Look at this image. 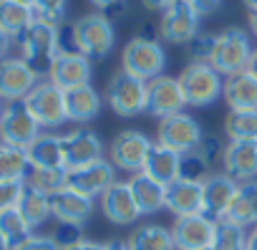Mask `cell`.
<instances>
[{
    "mask_svg": "<svg viewBox=\"0 0 257 250\" xmlns=\"http://www.w3.org/2000/svg\"><path fill=\"white\" fill-rule=\"evenodd\" d=\"M58 28L43 21H33V26L18 38L21 46V58L38 73L48 76L56 56H58Z\"/></svg>",
    "mask_w": 257,
    "mask_h": 250,
    "instance_id": "cell-1",
    "label": "cell"
},
{
    "mask_svg": "<svg viewBox=\"0 0 257 250\" xmlns=\"http://www.w3.org/2000/svg\"><path fill=\"white\" fill-rule=\"evenodd\" d=\"M179 86L184 91L187 106H209L222 96V73L209 61H192L179 73Z\"/></svg>",
    "mask_w": 257,
    "mask_h": 250,
    "instance_id": "cell-2",
    "label": "cell"
},
{
    "mask_svg": "<svg viewBox=\"0 0 257 250\" xmlns=\"http://www.w3.org/2000/svg\"><path fill=\"white\" fill-rule=\"evenodd\" d=\"M76 48L86 58H106L116 46V31L103 13H88L71 23Z\"/></svg>",
    "mask_w": 257,
    "mask_h": 250,
    "instance_id": "cell-3",
    "label": "cell"
},
{
    "mask_svg": "<svg viewBox=\"0 0 257 250\" xmlns=\"http://www.w3.org/2000/svg\"><path fill=\"white\" fill-rule=\"evenodd\" d=\"M106 101L118 116H139L147 111L149 81H142L126 71H116L106 86Z\"/></svg>",
    "mask_w": 257,
    "mask_h": 250,
    "instance_id": "cell-4",
    "label": "cell"
},
{
    "mask_svg": "<svg viewBox=\"0 0 257 250\" xmlns=\"http://www.w3.org/2000/svg\"><path fill=\"white\" fill-rule=\"evenodd\" d=\"M252 51L254 48L249 43V36L242 28H227L219 36H214V48H212L209 63L222 76H232V73L247 71Z\"/></svg>",
    "mask_w": 257,
    "mask_h": 250,
    "instance_id": "cell-5",
    "label": "cell"
},
{
    "mask_svg": "<svg viewBox=\"0 0 257 250\" xmlns=\"http://www.w3.org/2000/svg\"><path fill=\"white\" fill-rule=\"evenodd\" d=\"M38 137H41V124L31 114L26 99L6 104L3 114H0V144L26 152Z\"/></svg>",
    "mask_w": 257,
    "mask_h": 250,
    "instance_id": "cell-6",
    "label": "cell"
},
{
    "mask_svg": "<svg viewBox=\"0 0 257 250\" xmlns=\"http://www.w3.org/2000/svg\"><path fill=\"white\" fill-rule=\"evenodd\" d=\"M164 63H167L164 48L154 38L137 36V38L128 41L123 46V51H121V71L132 73V76H137L142 81H152V78L162 76Z\"/></svg>",
    "mask_w": 257,
    "mask_h": 250,
    "instance_id": "cell-7",
    "label": "cell"
},
{
    "mask_svg": "<svg viewBox=\"0 0 257 250\" xmlns=\"http://www.w3.org/2000/svg\"><path fill=\"white\" fill-rule=\"evenodd\" d=\"M154 142L137 132V129H123L113 137L111 147H108V162L121 170V172H128V175H137V172H144V164L149 159V152H152Z\"/></svg>",
    "mask_w": 257,
    "mask_h": 250,
    "instance_id": "cell-8",
    "label": "cell"
},
{
    "mask_svg": "<svg viewBox=\"0 0 257 250\" xmlns=\"http://www.w3.org/2000/svg\"><path fill=\"white\" fill-rule=\"evenodd\" d=\"M204 134H202V127L199 121L189 114H174V116H167V119H159V129H157V142L162 147H169L179 154H189V152H197L199 144H202Z\"/></svg>",
    "mask_w": 257,
    "mask_h": 250,
    "instance_id": "cell-9",
    "label": "cell"
},
{
    "mask_svg": "<svg viewBox=\"0 0 257 250\" xmlns=\"http://www.w3.org/2000/svg\"><path fill=\"white\" fill-rule=\"evenodd\" d=\"M26 104L31 109V114L36 116V121L41 124L43 129H56L61 127L63 121H68L66 114V91L58 89L56 84L38 81V86L26 96Z\"/></svg>",
    "mask_w": 257,
    "mask_h": 250,
    "instance_id": "cell-10",
    "label": "cell"
},
{
    "mask_svg": "<svg viewBox=\"0 0 257 250\" xmlns=\"http://www.w3.org/2000/svg\"><path fill=\"white\" fill-rule=\"evenodd\" d=\"M199 13L187 3V0H177V3L162 13V21H159V36L167 41V43H192L197 36H199Z\"/></svg>",
    "mask_w": 257,
    "mask_h": 250,
    "instance_id": "cell-11",
    "label": "cell"
},
{
    "mask_svg": "<svg viewBox=\"0 0 257 250\" xmlns=\"http://www.w3.org/2000/svg\"><path fill=\"white\" fill-rule=\"evenodd\" d=\"M41 76L18 56H8L0 61V99L3 101H21L26 99L36 86Z\"/></svg>",
    "mask_w": 257,
    "mask_h": 250,
    "instance_id": "cell-12",
    "label": "cell"
},
{
    "mask_svg": "<svg viewBox=\"0 0 257 250\" xmlns=\"http://www.w3.org/2000/svg\"><path fill=\"white\" fill-rule=\"evenodd\" d=\"M217 222L207 215L177 217L172 225V237L177 250H209L214 242Z\"/></svg>",
    "mask_w": 257,
    "mask_h": 250,
    "instance_id": "cell-13",
    "label": "cell"
},
{
    "mask_svg": "<svg viewBox=\"0 0 257 250\" xmlns=\"http://www.w3.org/2000/svg\"><path fill=\"white\" fill-rule=\"evenodd\" d=\"M187 106L184 91L179 86V78L174 76H157L149 81V101H147V111L157 119H167L174 114H182Z\"/></svg>",
    "mask_w": 257,
    "mask_h": 250,
    "instance_id": "cell-14",
    "label": "cell"
},
{
    "mask_svg": "<svg viewBox=\"0 0 257 250\" xmlns=\"http://www.w3.org/2000/svg\"><path fill=\"white\" fill-rule=\"evenodd\" d=\"M103 159V142L91 129H78L63 137V164L66 170L88 167Z\"/></svg>",
    "mask_w": 257,
    "mask_h": 250,
    "instance_id": "cell-15",
    "label": "cell"
},
{
    "mask_svg": "<svg viewBox=\"0 0 257 250\" xmlns=\"http://www.w3.org/2000/svg\"><path fill=\"white\" fill-rule=\"evenodd\" d=\"M237 187L239 185L232 177H227L224 172L222 175H209L202 182V215L212 217L214 222L224 220L232 202H234Z\"/></svg>",
    "mask_w": 257,
    "mask_h": 250,
    "instance_id": "cell-16",
    "label": "cell"
},
{
    "mask_svg": "<svg viewBox=\"0 0 257 250\" xmlns=\"http://www.w3.org/2000/svg\"><path fill=\"white\" fill-rule=\"evenodd\" d=\"M222 170L237 185L257 177V139H232L224 147Z\"/></svg>",
    "mask_w": 257,
    "mask_h": 250,
    "instance_id": "cell-17",
    "label": "cell"
},
{
    "mask_svg": "<svg viewBox=\"0 0 257 250\" xmlns=\"http://www.w3.org/2000/svg\"><path fill=\"white\" fill-rule=\"evenodd\" d=\"M116 182V167L108 159L93 162L88 167H78V170H68V190L81 192L86 197H101L111 185Z\"/></svg>",
    "mask_w": 257,
    "mask_h": 250,
    "instance_id": "cell-18",
    "label": "cell"
},
{
    "mask_svg": "<svg viewBox=\"0 0 257 250\" xmlns=\"http://www.w3.org/2000/svg\"><path fill=\"white\" fill-rule=\"evenodd\" d=\"M101 212L108 217V222L113 225H132L142 217V210L134 200V192L128 187V182H113L101 197Z\"/></svg>",
    "mask_w": 257,
    "mask_h": 250,
    "instance_id": "cell-19",
    "label": "cell"
},
{
    "mask_svg": "<svg viewBox=\"0 0 257 250\" xmlns=\"http://www.w3.org/2000/svg\"><path fill=\"white\" fill-rule=\"evenodd\" d=\"M48 81L63 91L91 84V58L83 53H58L48 71Z\"/></svg>",
    "mask_w": 257,
    "mask_h": 250,
    "instance_id": "cell-20",
    "label": "cell"
},
{
    "mask_svg": "<svg viewBox=\"0 0 257 250\" xmlns=\"http://www.w3.org/2000/svg\"><path fill=\"white\" fill-rule=\"evenodd\" d=\"M164 207L174 217L202 215V182L174 180L172 185H167V205Z\"/></svg>",
    "mask_w": 257,
    "mask_h": 250,
    "instance_id": "cell-21",
    "label": "cell"
},
{
    "mask_svg": "<svg viewBox=\"0 0 257 250\" xmlns=\"http://www.w3.org/2000/svg\"><path fill=\"white\" fill-rule=\"evenodd\" d=\"M51 212L58 222H73V225H83L91 215H93V200L73 192V190H61L58 195L51 197Z\"/></svg>",
    "mask_w": 257,
    "mask_h": 250,
    "instance_id": "cell-22",
    "label": "cell"
},
{
    "mask_svg": "<svg viewBox=\"0 0 257 250\" xmlns=\"http://www.w3.org/2000/svg\"><path fill=\"white\" fill-rule=\"evenodd\" d=\"M222 96L229 111H254L257 109V78L249 71H239L224 78Z\"/></svg>",
    "mask_w": 257,
    "mask_h": 250,
    "instance_id": "cell-23",
    "label": "cell"
},
{
    "mask_svg": "<svg viewBox=\"0 0 257 250\" xmlns=\"http://www.w3.org/2000/svg\"><path fill=\"white\" fill-rule=\"evenodd\" d=\"M98 111H101V96H98V91L91 84L66 91V114H68V121L88 124V121H93L98 116Z\"/></svg>",
    "mask_w": 257,
    "mask_h": 250,
    "instance_id": "cell-24",
    "label": "cell"
},
{
    "mask_svg": "<svg viewBox=\"0 0 257 250\" xmlns=\"http://www.w3.org/2000/svg\"><path fill=\"white\" fill-rule=\"evenodd\" d=\"M128 187L134 192V200L142 210V215H154L167 205V185H159L144 172H137L128 180Z\"/></svg>",
    "mask_w": 257,
    "mask_h": 250,
    "instance_id": "cell-25",
    "label": "cell"
},
{
    "mask_svg": "<svg viewBox=\"0 0 257 250\" xmlns=\"http://www.w3.org/2000/svg\"><path fill=\"white\" fill-rule=\"evenodd\" d=\"M31 170H61L63 164V137L56 134H41L28 149Z\"/></svg>",
    "mask_w": 257,
    "mask_h": 250,
    "instance_id": "cell-26",
    "label": "cell"
},
{
    "mask_svg": "<svg viewBox=\"0 0 257 250\" xmlns=\"http://www.w3.org/2000/svg\"><path fill=\"white\" fill-rule=\"evenodd\" d=\"M179 159H182L179 152H174V149L162 147L159 142H154V147L149 152V159L144 164V175H149L159 185H172L179 177Z\"/></svg>",
    "mask_w": 257,
    "mask_h": 250,
    "instance_id": "cell-27",
    "label": "cell"
},
{
    "mask_svg": "<svg viewBox=\"0 0 257 250\" xmlns=\"http://www.w3.org/2000/svg\"><path fill=\"white\" fill-rule=\"evenodd\" d=\"M36 21L33 6L18 3V0H0V28L11 38H21Z\"/></svg>",
    "mask_w": 257,
    "mask_h": 250,
    "instance_id": "cell-28",
    "label": "cell"
},
{
    "mask_svg": "<svg viewBox=\"0 0 257 250\" xmlns=\"http://www.w3.org/2000/svg\"><path fill=\"white\" fill-rule=\"evenodd\" d=\"M227 220H232L242 227L257 225V180L242 182L237 187V195H234V202L227 212Z\"/></svg>",
    "mask_w": 257,
    "mask_h": 250,
    "instance_id": "cell-29",
    "label": "cell"
},
{
    "mask_svg": "<svg viewBox=\"0 0 257 250\" xmlns=\"http://www.w3.org/2000/svg\"><path fill=\"white\" fill-rule=\"evenodd\" d=\"M126 242H128V250H177L172 230H167L164 225H157V222L142 225L139 230L132 232V237Z\"/></svg>",
    "mask_w": 257,
    "mask_h": 250,
    "instance_id": "cell-30",
    "label": "cell"
},
{
    "mask_svg": "<svg viewBox=\"0 0 257 250\" xmlns=\"http://www.w3.org/2000/svg\"><path fill=\"white\" fill-rule=\"evenodd\" d=\"M28 172L31 162L23 149L0 144V182H26Z\"/></svg>",
    "mask_w": 257,
    "mask_h": 250,
    "instance_id": "cell-31",
    "label": "cell"
},
{
    "mask_svg": "<svg viewBox=\"0 0 257 250\" xmlns=\"http://www.w3.org/2000/svg\"><path fill=\"white\" fill-rule=\"evenodd\" d=\"M26 187H31L46 197H53L68 187V170L66 167H61V170H31L26 177Z\"/></svg>",
    "mask_w": 257,
    "mask_h": 250,
    "instance_id": "cell-32",
    "label": "cell"
},
{
    "mask_svg": "<svg viewBox=\"0 0 257 250\" xmlns=\"http://www.w3.org/2000/svg\"><path fill=\"white\" fill-rule=\"evenodd\" d=\"M0 232H3L8 247L16 250L21 242H26L33 235V227L26 222V217L21 215L18 207H11L6 212H0Z\"/></svg>",
    "mask_w": 257,
    "mask_h": 250,
    "instance_id": "cell-33",
    "label": "cell"
},
{
    "mask_svg": "<svg viewBox=\"0 0 257 250\" xmlns=\"http://www.w3.org/2000/svg\"><path fill=\"white\" fill-rule=\"evenodd\" d=\"M18 210H21V215L26 217V222L31 227L43 225L53 215L51 212V197H46V195H41V192H36L31 187H26V192H23V197L18 202Z\"/></svg>",
    "mask_w": 257,
    "mask_h": 250,
    "instance_id": "cell-34",
    "label": "cell"
},
{
    "mask_svg": "<svg viewBox=\"0 0 257 250\" xmlns=\"http://www.w3.org/2000/svg\"><path fill=\"white\" fill-rule=\"evenodd\" d=\"M247 227L232 222V220H219L214 230V242L212 250H247Z\"/></svg>",
    "mask_w": 257,
    "mask_h": 250,
    "instance_id": "cell-35",
    "label": "cell"
},
{
    "mask_svg": "<svg viewBox=\"0 0 257 250\" xmlns=\"http://www.w3.org/2000/svg\"><path fill=\"white\" fill-rule=\"evenodd\" d=\"M224 134L232 139H257V109L254 111H229L224 119Z\"/></svg>",
    "mask_w": 257,
    "mask_h": 250,
    "instance_id": "cell-36",
    "label": "cell"
},
{
    "mask_svg": "<svg viewBox=\"0 0 257 250\" xmlns=\"http://www.w3.org/2000/svg\"><path fill=\"white\" fill-rule=\"evenodd\" d=\"M209 177V164L199 152H189L182 154L179 159V177L177 180H187V182H204Z\"/></svg>",
    "mask_w": 257,
    "mask_h": 250,
    "instance_id": "cell-37",
    "label": "cell"
},
{
    "mask_svg": "<svg viewBox=\"0 0 257 250\" xmlns=\"http://www.w3.org/2000/svg\"><path fill=\"white\" fill-rule=\"evenodd\" d=\"M68 0H33V13L36 21L51 23V26H63Z\"/></svg>",
    "mask_w": 257,
    "mask_h": 250,
    "instance_id": "cell-38",
    "label": "cell"
},
{
    "mask_svg": "<svg viewBox=\"0 0 257 250\" xmlns=\"http://www.w3.org/2000/svg\"><path fill=\"white\" fill-rule=\"evenodd\" d=\"M51 237L56 240V245L61 250H68V247H73L83 240V230H81V225H73V222H58L56 232Z\"/></svg>",
    "mask_w": 257,
    "mask_h": 250,
    "instance_id": "cell-39",
    "label": "cell"
},
{
    "mask_svg": "<svg viewBox=\"0 0 257 250\" xmlns=\"http://www.w3.org/2000/svg\"><path fill=\"white\" fill-rule=\"evenodd\" d=\"M23 192H26V182H0V212L18 207Z\"/></svg>",
    "mask_w": 257,
    "mask_h": 250,
    "instance_id": "cell-40",
    "label": "cell"
},
{
    "mask_svg": "<svg viewBox=\"0 0 257 250\" xmlns=\"http://www.w3.org/2000/svg\"><path fill=\"white\" fill-rule=\"evenodd\" d=\"M212 48H214V36H212V33H199V36L189 43L192 61H209Z\"/></svg>",
    "mask_w": 257,
    "mask_h": 250,
    "instance_id": "cell-41",
    "label": "cell"
},
{
    "mask_svg": "<svg viewBox=\"0 0 257 250\" xmlns=\"http://www.w3.org/2000/svg\"><path fill=\"white\" fill-rule=\"evenodd\" d=\"M197 152H199V154L207 159V164H209V167L224 159V144H222L217 137H204Z\"/></svg>",
    "mask_w": 257,
    "mask_h": 250,
    "instance_id": "cell-42",
    "label": "cell"
},
{
    "mask_svg": "<svg viewBox=\"0 0 257 250\" xmlns=\"http://www.w3.org/2000/svg\"><path fill=\"white\" fill-rule=\"evenodd\" d=\"M16 250H61L58 245H56V240L53 237H48V235H31L26 242H21Z\"/></svg>",
    "mask_w": 257,
    "mask_h": 250,
    "instance_id": "cell-43",
    "label": "cell"
},
{
    "mask_svg": "<svg viewBox=\"0 0 257 250\" xmlns=\"http://www.w3.org/2000/svg\"><path fill=\"white\" fill-rule=\"evenodd\" d=\"M187 3L204 18V16H212L217 8H219V3H222V0H187Z\"/></svg>",
    "mask_w": 257,
    "mask_h": 250,
    "instance_id": "cell-44",
    "label": "cell"
},
{
    "mask_svg": "<svg viewBox=\"0 0 257 250\" xmlns=\"http://www.w3.org/2000/svg\"><path fill=\"white\" fill-rule=\"evenodd\" d=\"M144 3V8L147 11H152V13H167L177 0H142Z\"/></svg>",
    "mask_w": 257,
    "mask_h": 250,
    "instance_id": "cell-45",
    "label": "cell"
},
{
    "mask_svg": "<svg viewBox=\"0 0 257 250\" xmlns=\"http://www.w3.org/2000/svg\"><path fill=\"white\" fill-rule=\"evenodd\" d=\"M11 48H13V38L0 28V61L3 58H8V53H11Z\"/></svg>",
    "mask_w": 257,
    "mask_h": 250,
    "instance_id": "cell-46",
    "label": "cell"
},
{
    "mask_svg": "<svg viewBox=\"0 0 257 250\" xmlns=\"http://www.w3.org/2000/svg\"><path fill=\"white\" fill-rule=\"evenodd\" d=\"M68 250H103V242H93V240H81L78 245H73V247H68Z\"/></svg>",
    "mask_w": 257,
    "mask_h": 250,
    "instance_id": "cell-47",
    "label": "cell"
},
{
    "mask_svg": "<svg viewBox=\"0 0 257 250\" xmlns=\"http://www.w3.org/2000/svg\"><path fill=\"white\" fill-rule=\"evenodd\" d=\"M103 250H128V242L126 240H108V242H103Z\"/></svg>",
    "mask_w": 257,
    "mask_h": 250,
    "instance_id": "cell-48",
    "label": "cell"
},
{
    "mask_svg": "<svg viewBox=\"0 0 257 250\" xmlns=\"http://www.w3.org/2000/svg\"><path fill=\"white\" fill-rule=\"evenodd\" d=\"M118 3H121V0H91V6H96L98 11H108V8H113Z\"/></svg>",
    "mask_w": 257,
    "mask_h": 250,
    "instance_id": "cell-49",
    "label": "cell"
},
{
    "mask_svg": "<svg viewBox=\"0 0 257 250\" xmlns=\"http://www.w3.org/2000/svg\"><path fill=\"white\" fill-rule=\"evenodd\" d=\"M247 250H257V225L249 230V235H247Z\"/></svg>",
    "mask_w": 257,
    "mask_h": 250,
    "instance_id": "cell-50",
    "label": "cell"
},
{
    "mask_svg": "<svg viewBox=\"0 0 257 250\" xmlns=\"http://www.w3.org/2000/svg\"><path fill=\"white\" fill-rule=\"evenodd\" d=\"M247 71H249V73L257 78V48L252 51V58H249V63H247Z\"/></svg>",
    "mask_w": 257,
    "mask_h": 250,
    "instance_id": "cell-51",
    "label": "cell"
},
{
    "mask_svg": "<svg viewBox=\"0 0 257 250\" xmlns=\"http://www.w3.org/2000/svg\"><path fill=\"white\" fill-rule=\"evenodd\" d=\"M249 31L257 36V11H252V13H249Z\"/></svg>",
    "mask_w": 257,
    "mask_h": 250,
    "instance_id": "cell-52",
    "label": "cell"
},
{
    "mask_svg": "<svg viewBox=\"0 0 257 250\" xmlns=\"http://www.w3.org/2000/svg\"><path fill=\"white\" fill-rule=\"evenodd\" d=\"M242 3L249 8V13H252V11H257V0H242Z\"/></svg>",
    "mask_w": 257,
    "mask_h": 250,
    "instance_id": "cell-53",
    "label": "cell"
},
{
    "mask_svg": "<svg viewBox=\"0 0 257 250\" xmlns=\"http://www.w3.org/2000/svg\"><path fill=\"white\" fill-rule=\"evenodd\" d=\"M0 250H11L8 242H6V237H3V232H0Z\"/></svg>",
    "mask_w": 257,
    "mask_h": 250,
    "instance_id": "cell-54",
    "label": "cell"
},
{
    "mask_svg": "<svg viewBox=\"0 0 257 250\" xmlns=\"http://www.w3.org/2000/svg\"><path fill=\"white\" fill-rule=\"evenodd\" d=\"M18 3H26V6H33V0H18Z\"/></svg>",
    "mask_w": 257,
    "mask_h": 250,
    "instance_id": "cell-55",
    "label": "cell"
},
{
    "mask_svg": "<svg viewBox=\"0 0 257 250\" xmlns=\"http://www.w3.org/2000/svg\"><path fill=\"white\" fill-rule=\"evenodd\" d=\"M3 109H6V106H3V99H0V114H3Z\"/></svg>",
    "mask_w": 257,
    "mask_h": 250,
    "instance_id": "cell-56",
    "label": "cell"
},
{
    "mask_svg": "<svg viewBox=\"0 0 257 250\" xmlns=\"http://www.w3.org/2000/svg\"><path fill=\"white\" fill-rule=\"evenodd\" d=\"M209 250H212V247H209Z\"/></svg>",
    "mask_w": 257,
    "mask_h": 250,
    "instance_id": "cell-57",
    "label": "cell"
}]
</instances>
